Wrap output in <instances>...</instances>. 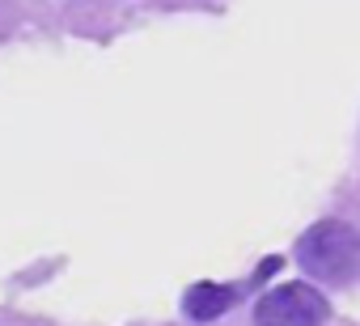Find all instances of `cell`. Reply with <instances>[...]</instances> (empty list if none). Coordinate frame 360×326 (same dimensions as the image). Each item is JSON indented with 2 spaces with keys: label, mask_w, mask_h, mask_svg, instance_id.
<instances>
[{
  "label": "cell",
  "mask_w": 360,
  "mask_h": 326,
  "mask_svg": "<svg viewBox=\"0 0 360 326\" xmlns=\"http://www.w3.org/2000/svg\"><path fill=\"white\" fill-rule=\"evenodd\" d=\"M297 263L322 284H347L360 271V233L343 221H322L297 242Z\"/></svg>",
  "instance_id": "cell-1"
},
{
  "label": "cell",
  "mask_w": 360,
  "mask_h": 326,
  "mask_svg": "<svg viewBox=\"0 0 360 326\" xmlns=\"http://www.w3.org/2000/svg\"><path fill=\"white\" fill-rule=\"evenodd\" d=\"M330 305L309 284H280L255 305V326H322Z\"/></svg>",
  "instance_id": "cell-2"
},
{
  "label": "cell",
  "mask_w": 360,
  "mask_h": 326,
  "mask_svg": "<svg viewBox=\"0 0 360 326\" xmlns=\"http://www.w3.org/2000/svg\"><path fill=\"white\" fill-rule=\"evenodd\" d=\"M183 305H187V313L195 322H217L233 305V288H225V284H195Z\"/></svg>",
  "instance_id": "cell-3"
}]
</instances>
